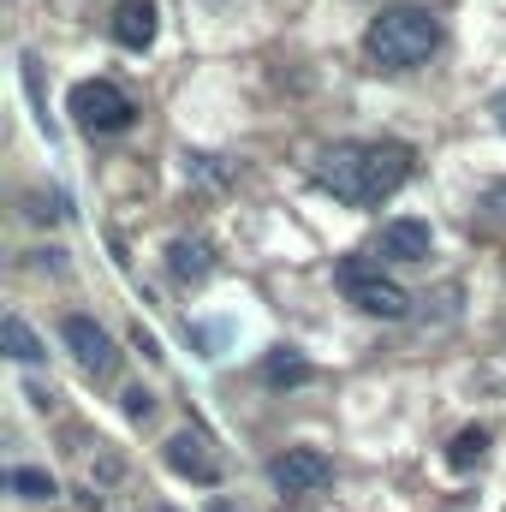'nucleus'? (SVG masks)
Wrapping results in <instances>:
<instances>
[{
  "label": "nucleus",
  "instance_id": "obj_4",
  "mask_svg": "<svg viewBox=\"0 0 506 512\" xmlns=\"http://www.w3.org/2000/svg\"><path fill=\"white\" fill-rule=\"evenodd\" d=\"M340 286H346V298H352L364 316H381V322L411 316V292H405L393 274H381L376 262H364V256H346V262H340Z\"/></svg>",
  "mask_w": 506,
  "mask_h": 512
},
{
  "label": "nucleus",
  "instance_id": "obj_5",
  "mask_svg": "<svg viewBox=\"0 0 506 512\" xmlns=\"http://www.w3.org/2000/svg\"><path fill=\"white\" fill-rule=\"evenodd\" d=\"M60 340H66V352L78 358L84 376L108 382V376L120 370V352H114V340H108V328H102L96 316H66V322H60Z\"/></svg>",
  "mask_w": 506,
  "mask_h": 512
},
{
  "label": "nucleus",
  "instance_id": "obj_11",
  "mask_svg": "<svg viewBox=\"0 0 506 512\" xmlns=\"http://www.w3.org/2000/svg\"><path fill=\"white\" fill-rule=\"evenodd\" d=\"M489 441H495V435H489L483 423H465V429L447 441V465H453V471H477V465L489 459Z\"/></svg>",
  "mask_w": 506,
  "mask_h": 512
},
{
  "label": "nucleus",
  "instance_id": "obj_2",
  "mask_svg": "<svg viewBox=\"0 0 506 512\" xmlns=\"http://www.w3.org/2000/svg\"><path fill=\"white\" fill-rule=\"evenodd\" d=\"M441 48V18L429 6H381L364 30V54L376 72H411Z\"/></svg>",
  "mask_w": 506,
  "mask_h": 512
},
{
  "label": "nucleus",
  "instance_id": "obj_1",
  "mask_svg": "<svg viewBox=\"0 0 506 512\" xmlns=\"http://www.w3.org/2000/svg\"><path fill=\"white\" fill-rule=\"evenodd\" d=\"M411 179V149L405 143H334L316 161V185L334 191L352 209H376Z\"/></svg>",
  "mask_w": 506,
  "mask_h": 512
},
{
  "label": "nucleus",
  "instance_id": "obj_8",
  "mask_svg": "<svg viewBox=\"0 0 506 512\" xmlns=\"http://www.w3.org/2000/svg\"><path fill=\"white\" fill-rule=\"evenodd\" d=\"M167 465L179 471V477H191V483H221V465H215V453H209V441L203 435H191V429H179L173 441H167Z\"/></svg>",
  "mask_w": 506,
  "mask_h": 512
},
{
  "label": "nucleus",
  "instance_id": "obj_16",
  "mask_svg": "<svg viewBox=\"0 0 506 512\" xmlns=\"http://www.w3.org/2000/svg\"><path fill=\"white\" fill-rule=\"evenodd\" d=\"M489 215H495V221L506 227V179L495 185V191H489Z\"/></svg>",
  "mask_w": 506,
  "mask_h": 512
},
{
  "label": "nucleus",
  "instance_id": "obj_12",
  "mask_svg": "<svg viewBox=\"0 0 506 512\" xmlns=\"http://www.w3.org/2000/svg\"><path fill=\"white\" fill-rule=\"evenodd\" d=\"M0 346H6L12 364H42V340H36V328L24 316H6L0 322Z\"/></svg>",
  "mask_w": 506,
  "mask_h": 512
},
{
  "label": "nucleus",
  "instance_id": "obj_9",
  "mask_svg": "<svg viewBox=\"0 0 506 512\" xmlns=\"http://www.w3.org/2000/svg\"><path fill=\"white\" fill-rule=\"evenodd\" d=\"M429 251H435L429 221L399 215V221H387V227H381V256H387V262H429Z\"/></svg>",
  "mask_w": 506,
  "mask_h": 512
},
{
  "label": "nucleus",
  "instance_id": "obj_13",
  "mask_svg": "<svg viewBox=\"0 0 506 512\" xmlns=\"http://www.w3.org/2000/svg\"><path fill=\"white\" fill-rule=\"evenodd\" d=\"M310 376H316V370H310V364H304V358H298L292 346L268 352V364H262V382H268V387H304Z\"/></svg>",
  "mask_w": 506,
  "mask_h": 512
},
{
  "label": "nucleus",
  "instance_id": "obj_7",
  "mask_svg": "<svg viewBox=\"0 0 506 512\" xmlns=\"http://www.w3.org/2000/svg\"><path fill=\"white\" fill-rule=\"evenodd\" d=\"M155 30H161L155 0H120V6H114V18H108V36H114L120 48H131V54L155 48Z\"/></svg>",
  "mask_w": 506,
  "mask_h": 512
},
{
  "label": "nucleus",
  "instance_id": "obj_10",
  "mask_svg": "<svg viewBox=\"0 0 506 512\" xmlns=\"http://www.w3.org/2000/svg\"><path fill=\"white\" fill-rule=\"evenodd\" d=\"M167 274L185 280V286L209 280V274H215V245H209L203 233H179V239L167 245Z\"/></svg>",
  "mask_w": 506,
  "mask_h": 512
},
{
  "label": "nucleus",
  "instance_id": "obj_17",
  "mask_svg": "<svg viewBox=\"0 0 506 512\" xmlns=\"http://www.w3.org/2000/svg\"><path fill=\"white\" fill-rule=\"evenodd\" d=\"M131 346H137V352H143V358H161V346H155V334H143V328H137V334H131Z\"/></svg>",
  "mask_w": 506,
  "mask_h": 512
},
{
  "label": "nucleus",
  "instance_id": "obj_18",
  "mask_svg": "<svg viewBox=\"0 0 506 512\" xmlns=\"http://www.w3.org/2000/svg\"><path fill=\"white\" fill-rule=\"evenodd\" d=\"M209 512H239V507H233V501H215V507H209Z\"/></svg>",
  "mask_w": 506,
  "mask_h": 512
},
{
  "label": "nucleus",
  "instance_id": "obj_15",
  "mask_svg": "<svg viewBox=\"0 0 506 512\" xmlns=\"http://www.w3.org/2000/svg\"><path fill=\"white\" fill-rule=\"evenodd\" d=\"M126 417L131 423H149L155 417V393L149 387H126Z\"/></svg>",
  "mask_w": 506,
  "mask_h": 512
},
{
  "label": "nucleus",
  "instance_id": "obj_14",
  "mask_svg": "<svg viewBox=\"0 0 506 512\" xmlns=\"http://www.w3.org/2000/svg\"><path fill=\"white\" fill-rule=\"evenodd\" d=\"M6 489L24 495V501H54V495H60V483H54L48 471H36V465H12V471H6Z\"/></svg>",
  "mask_w": 506,
  "mask_h": 512
},
{
  "label": "nucleus",
  "instance_id": "obj_6",
  "mask_svg": "<svg viewBox=\"0 0 506 512\" xmlns=\"http://www.w3.org/2000/svg\"><path fill=\"white\" fill-rule=\"evenodd\" d=\"M328 477H334V465H328V453H316V447H286V453L268 465V483H274V495H286V501L328 489Z\"/></svg>",
  "mask_w": 506,
  "mask_h": 512
},
{
  "label": "nucleus",
  "instance_id": "obj_19",
  "mask_svg": "<svg viewBox=\"0 0 506 512\" xmlns=\"http://www.w3.org/2000/svg\"><path fill=\"white\" fill-rule=\"evenodd\" d=\"M501 126H506V96H501Z\"/></svg>",
  "mask_w": 506,
  "mask_h": 512
},
{
  "label": "nucleus",
  "instance_id": "obj_3",
  "mask_svg": "<svg viewBox=\"0 0 506 512\" xmlns=\"http://www.w3.org/2000/svg\"><path fill=\"white\" fill-rule=\"evenodd\" d=\"M66 114L78 120V131H90V137L126 131L131 120H137L131 96L114 84V78H84V84H72V96H66Z\"/></svg>",
  "mask_w": 506,
  "mask_h": 512
}]
</instances>
